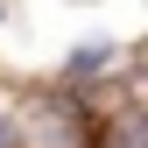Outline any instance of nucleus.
Segmentation results:
<instances>
[{"instance_id": "nucleus-1", "label": "nucleus", "mask_w": 148, "mask_h": 148, "mask_svg": "<svg viewBox=\"0 0 148 148\" xmlns=\"http://www.w3.org/2000/svg\"><path fill=\"white\" fill-rule=\"evenodd\" d=\"M21 148H85V113L78 106H35L21 120Z\"/></svg>"}, {"instance_id": "nucleus-2", "label": "nucleus", "mask_w": 148, "mask_h": 148, "mask_svg": "<svg viewBox=\"0 0 148 148\" xmlns=\"http://www.w3.org/2000/svg\"><path fill=\"white\" fill-rule=\"evenodd\" d=\"M92 71H106V42H85L78 57H71V78H92Z\"/></svg>"}, {"instance_id": "nucleus-3", "label": "nucleus", "mask_w": 148, "mask_h": 148, "mask_svg": "<svg viewBox=\"0 0 148 148\" xmlns=\"http://www.w3.org/2000/svg\"><path fill=\"white\" fill-rule=\"evenodd\" d=\"M120 148H148V120H141V127H127V134H120Z\"/></svg>"}, {"instance_id": "nucleus-4", "label": "nucleus", "mask_w": 148, "mask_h": 148, "mask_svg": "<svg viewBox=\"0 0 148 148\" xmlns=\"http://www.w3.org/2000/svg\"><path fill=\"white\" fill-rule=\"evenodd\" d=\"M0 148H14V127H7V120H0Z\"/></svg>"}]
</instances>
